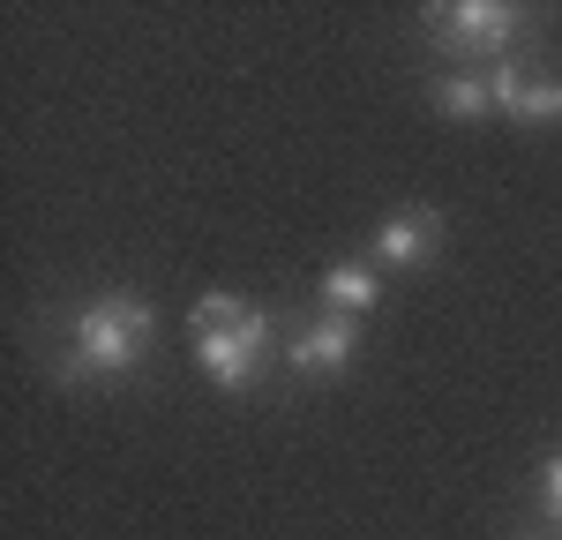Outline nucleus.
<instances>
[{
  "mask_svg": "<svg viewBox=\"0 0 562 540\" xmlns=\"http://www.w3.org/2000/svg\"><path fill=\"white\" fill-rule=\"evenodd\" d=\"M158 346V308L128 293V285H113V293H90L76 323H68V360H60V375L68 383H98V375H135L143 360Z\"/></svg>",
  "mask_w": 562,
  "mask_h": 540,
  "instance_id": "obj_1",
  "label": "nucleus"
},
{
  "mask_svg": "<svg viewBox=\"0 0 562 540\" xmlns=\"http://www.w3.org/2000/svg\"><path fill=\"white\" fill-rule=\"evenodd\" d=\"M518 31H525L518 0H450V8H428V45L450 53V60H473V68L510 60Z\"/></svg>",
  "mask_w": 562,
  "mask_h": 540,
  "instance_id": "obj_2",
  "label": "nucleus"
},
{
  "mask_svg": "<svg viewBox=\"0 0 562 540\" xmlns=\"http://www.w3.org/2000/svg\"><path fill=\"white\" fill-rule=\"evenodd\" d=\"M195 360H203V375H211L217 391H256L262 368H270V315L256 308L240 330H203Z\"/></svg>",
  "mask_w": 562,
  "mask_h": 540,
  "instance_id": "obj_3",
  "label": "nucleus"
},
{
  "mask_svg": "<svg viewBox=\"0 0 562 540\" xmlns=\"http://www.w3.org/2000/svg\"><path fill=\"white\" fill-rule=\"evenodd\" d=\"M487 90H495V113H503V121H525V128L562 121V68L555 76H532L518 60H495V68H487Z\"/></svg>",
  "mask_w": 562,
  "mask_h": 540,
  "instance_id": "obj_4",
  "label": "nucleus"
},
{
  "mask_svg": "<svg viewBox=\"0 0 562 540\" xmlns=\"http://www.w3.org/2000/svg\"><path fill=\"white\" fill-rule=\"evenodd\" d=\"M352 353H360V315H338V308H323L315 323H301V330L285 338V360H293L301 375H346Z\"/></svg>",
  "mask_w": 562,
  "mask_h": 540,
  "instance_id": "obj_5",
  "label": "nucleus"
},
{
  "mask_svg": "<svg viewBox=\"0 0 562 540\" xmlns=\"http://www.w3.org/2000/svg\"><path fill=\"white\" fill-rule=\"evenodd\" d=\"M435 248H442V211L435 203H405L375 233V270H420Z\"/></svg>",
  "mask_w": 562,
  "mask_h": 540,
  "instance_id": "obj_6",
  "label": "nucleus"
},
{
  "mask_svg": "<svg viewBox=\"0 0 562 540\" xmlns=\"http://www.w3.org/2000/svg\"><path fill=\"white\" fill-rule=\"evenodd\" d=\"M315 285H323V301H330L338 315H375L383 308V270L368 263V256H338Z\"/></svg>",
  "mask_w": 562,
  "mask_h": 540,
  "instance_id": "obj_7",
  "label": "nucleus"
},
{
  "mask_svg": "<svg viewBox=\"0 0 562 540\" xmlns=\"http://www.w3.org/2000/svg\"><path fill=\"white\" fill-rule=\"evenodd\" d=\"M428 105L442 121H487L495 113V90H487V68H458V76H435Z\"/></svg>",
  "mask_w": 562,
  "mask_h": 540,
  "instance_id": "obj_8",
  "label": "nucleus"
},
{
  "mask_svg": "<svg viewBox=\"0 0 562 540\" xmlns=\"http://www.w3.org/2000/svg\"><path fill=\"white\" fill-rule=\"evenodd\" d=\"M248 315H256V301H240V293H203L195 315H188V330H195V338H203V330H240Z\"/></svg>",
  "mask_w": 562,
  "mask_h": 540,
  "instance_id": "obj_9",
  "label": "nucleus"
},
{
  "mask_svg": "<svg viewBox=\"0 0 562 540\" xmlns=\"http://www.w3.org/2000/svg\"><path fill=\"white\" fill-rule=\"evenodd\" d=\"M540 503H548V518L562 526V450H548V465H540Z\"/></svg>",
  "mask_w": 562,
  "mask_h": 540,
  "instance_id": "obj_10",
  "label": "nucleus"
}]
</instances>
